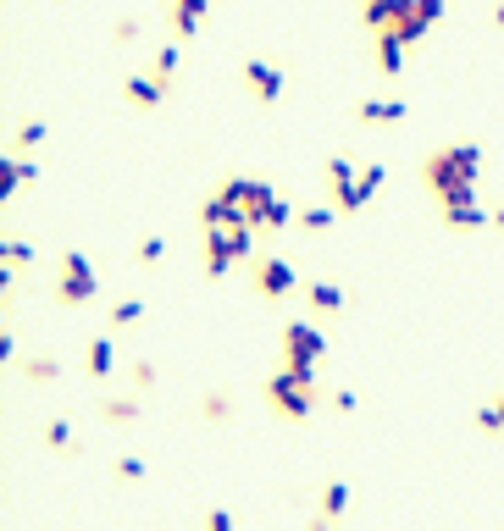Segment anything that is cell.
<instances>
[{
    "label": "cell",
    "instance_id": "10",
    "mask_svg": "<svg viewBox=\"0 0 504 531\" xmlns=\"http://www.w3.org/2000/svg\"><path fill=\"white\" fill-rule=\"evenodd\" d=\"M205 17H211V0H167V34L178 39V45H189V39L200 34Z\"/></svg>",
    "mask_w": 504,
    "mask_h": 531
},
{
    "label": "cell",
    "instance_id": "1",
    "mask_svg": "<svg viewBox=\"0 0 504 531\" xmlns=\"http://www.w3.org/2000/svg\"><path fill=\"white\" fill-rule=\"evenodd\" d=\"M482 177V150L477 144H444L421 161V183L432 200H455V194H477Z\"/></svg>",
    "mask_w": 504,
    "mask_h": 531
},
{
    "label": "cell",
    "instance_id": "32",
    "mask_svg": "<svg viewBox=\"0 0 504 531\" xmlns=\"http://www.w3.org/2000/svg\"><path fill=\"white\" fill-rule=\"evenodd\" d=\"M111 39H117V45H133V39H139V23H133V17H122V23L111 28Z\"/></svg>",
    "mask_w": 504,
    "mask_h": 531
},
{
    "label": "cell",
    "instance_id": "21",
    "mask_svg": "<svg viewBox=\"0 0 504 531\" xmlns=\"http://www.w3.org/2000/svg\"><path fill=\"white\" fill-rule=\"evenodd\" d=\"M23 377L34 382V388H56V382H61V360H56V354H28Z\"/></svg>",
    "mask_w": 504,
    "mask_h": 531
},
{
    "label": "cell",
    "instance_id": "19",
    "mask_svg": "<svg viewBox=\"0 0 504 531\" xmlns=\"http://www.w3.org/2000/svg\"><path fill=\"white\" fill-rule=\"evenodd\" d=\"M333 222H338V205H300V211H294V227L311 233V238L333 233Z\"/></svg>",
    "mask_w": 504,
    "mask_h": 531
},
{
    "label": "cell",
    "instance_id": "8",
    "mask_svg": "<svg viewBox=\"0 0 504 531\" xmlns=\"http://www.w3.org/2000/svg\"><path fill=\"white\" fill-rule=\"evenodd\" d=\"M244 89H250L261 106H277L283 89H288V72L277 67V61H266V56H250V61H244Z\"/></svg>",
    "mask_w": 504,
    "mask_h": 531
},
{
    "label": "cell",
    "instance_id": "25",
    "mask_svg": "<svg viewBox=\"0 0 504 531\" xmlns=\"http://www.w3.org/2000/svg\"><path fill=\"white\" fill-rule=\"evenodd\" d=\"M144 321V299H117L111 305V332H128V327H139Z\"/></svg>",
    "mask_w": 504,
    "mask_h": 531
},
{
    "label": "cell",
    "instance_id": "30",
    "mask_svg": "<svg viewBox=\"0 0 504 531\" xmlns=\"http://www.w3.org/2000/svg\"><path fill=\"white\" fill-rule=\"evenodd\" d=\"M327 410H333V415H355L360 410V393L355 388H333V393H327Z\"/></svg>",
    "mask_w": 504,
    "mask_h": 531
},
{
    "label": "cell",
    "instance_id": "23",
    "mask_svg": "<svg viewBox=\"0 0 504 531\" xmlns=\"http://www.w3.org/2000/svg\"><path fill=\"white\" fill-rule=\"evenodd\" d=\"M111 482H122V487L150 482V460H144V454H117V460H111Z\"/></svg>",
    "mask_w": 504,
    "mask_h": 531
},
{
    "label": "cell",
    "instance_id": "14",
    "mask_svg": "<svg viewBox=\"0 0 504 531\" xmlns=\"http://www.w3.org/2000/svg\"><path fill=\"white\" fill-rule=\"evenodd\" d=\"M39 443H45L56 460H78V454H84V449H78V426H72L67 415H50V421L39 426Z\"/></svg>",
    "mask_w": 504,
    "mask_h": 531
},
{
    "label": "cell",
    "instance_id": "22",
    "mask_svg": "<svg viewBox=\"0 0 504 531\" xmlns=\"http://www.w3.org/2000/svg\"><path fill=\"white\" fill-rule=\"evenodd\" d=\"M288 222H294V205H288L283 194H272V200H266V211L255 216V233H266V238H272V233H283Z\"/></svg>",
    "mask_w": 504,
    "mask_h": 531
},
{
    "label": "cell",
    "instance_id": "17",
    "mask_svg": "<svg viewBox=\"0 0 504 531\" xmlns=\"http://www.w3.org/2000/svg\"><path fill=\"white\" fill-rule=\"evenodd\" d=\"M200 421H211V426H233L239 421V404H233V393L228 388H211L200 399Z\"/></svg>",
    "mask_w": 504,
    "mask_h": 531
},
{
    "label": "cell",
    "instance_id": "27",
    "mask_svg": "<svg viewBox=\"0 0 504 531\" xmlns=\"http://www.w3.org/2000/svg\"><path fill=\"white\" fill-rule=\"evenodd\" d=\"M28 260H34V249H28L23 238H6V277H17Z\"/></svg>",
    "mask_w": 504,
    "mask_h": 531
},
{
    "label": "cell",
    "instance_id": "20",
    "mask_svg": "<svg viewBox=\"0 0 504 531\" xmlns=\"http://www.w3.org/2000/svg\"><path fill=\"white\" fill-rule=\"evenodd\" d=\"M150 72H156L167 89H178V72H183V45H178V39H167V45L150 56Z\"/></svg>",
    "mask_w": 504,
    "mask_h": 531
},
{
    "label": "cell",
    "instance_id": "12",
    "mask_svg": "<svg viewBox=\"0 0 504 531\" xmlns=\"http://www.w3.org/2000/svg\"><path fill=\"white\" fill-rule=\"evenodd\" d=\"M78 371H84L89 382H111V377H117V343H111V332H100V338L84 343V360H78Z\"/></svg>",
    "mask_w": 504,
    "mask_h": 531
},
{
    "label": "cell",
    "instance_id": "4",
    "mask_svg": "<svg viewBox=\"0 0 504 531\" xmlns=\"http://www.w3.org/2000/svg\"><path fill=\"white\" fill-rule=\"evenodd\" d=\"M50 299H56L61 310H84V305H95V299H100V272H95V260H89L84 249H61Z\"/></svg>",
    "mask_w": 504,
    "mask_h": 531
},
{
    "label": "cell",
    "instance_id": "7",
    "mask_svg": "<svg viewBox=\"0 0 504 531\" xmlns=\"http://www.w3.org/2000/svg\"><path fill=\"white\" fill-rule=\"evenodd\" d=\"M438 222H444L449 233H488L493 211L477 200V194H455V200H438Z\"/></svg>",
    "mask_w": 504,
    "mask_h": 531
},
{
    "label": "cell",
    "instance_id": "34",
    "mask_svg": "<svg viewBox=\"0 0 504 531\" xmlns=\"http://www.w3.org/2000/svg\"><path fill=\"white\" fill-rule=\"evenodd\" d=\"M493 233H504V205H493Z\"/></svg>",
    "mask_w": 504,
    "mask_h": 531
},
{
    "label": "cell",
    "instance_id": "11",
    "mask_svg": "<svg viewBox=\"0 0 504 531\" xmlns=\"http://www.w3.org/2000/svg\"><path fill=\"white\" fill-rule=\"evenodd\" d=\"M172 89L156 78V72H128L122 78V100H128L133 111H161V100H167Z\"/></svg>",
    "mask_w": 504,
    "mask_h": 531
},
{
    "label": "cell",
    "instance_id": "2",
    "mask_svg": "<svg viewBox=\"0 0 504 531\" xmlns=\"http://www.w3.org/2000/svg\"><path fill=\"white\" fill-rule=\"evenodd\" d=\"M261 399H266V410H272L283 426H300V421H311V415H316L322 388H316V377H294V371L277 366L272 377L261 382Z\"/></svg>",
    "mask_w": 504,
    "mask_h": 531
},
{
    "label": "cell",
    "instance_id": "18",
    "mask_svg": "<svg viewBox=\"0 0 504 531\" xmlns=\"http://www.w3.org/2000/svg\"><path fill=\"white\" fill-rule=\"evenodd\" d=\"M349 504H355V487H349V482H338V476H333V482H322V498H316V509H322L327 520H344Z\"/></svg>",
    "mask_w": 504,
    "mask_h": 531
},
{
    "label": "cell",
    "instance_id": "26",
    "mask_svg": "<svg viewBox=\"0 0 504 531\" xmlns=\"http://www.w3.org/2000/svg\"><path fill=\"white\" fill-rule=\"evenodd\" d=\"M477 432H488V437H504V415H499V399H488V404H477Z\"/></svg>",
    "mask_w": 504,
    "mask_h": 531
},
{
    "label": "cell",
    "instance_id": "33",
    "mask_svg": "<svg viewBox=\"0 0 504 531\" xmlns=\"http://www.w3.org/2000/svg\"><path fill=\"white\" fill-rule=\"evenodd\" d=\"M333 526H338V520H327V515H322V509H316V515H311V520H305V531H333Z\"/></svg>",
    "mask_w": 504,
    "mask_h": 531
},
{
    "label": "cell",
    "instance_id": "29",
    "mask_svg": "<svg viewBox=\"0 0 504 531\" xmlns=\"http://www.w3.org/2000/svg\"><path fill=\"white\" fill-rule=\"evenodd\" d=\"M200 531H239V520H233V509L211 504V509H205V520H200Z\"/></svg>",
    "mask_w": 504,
    "mask_h": 531
},
{
    "label": "cell",
    "instance_id": "9",
    "mask_svg": "<svg viewBox=\"0 0 504 531\" xmlns=\"http://www.w3.org/2000/svg\"><path fill=\"white\" fill-rule=\"evenodd\" d=\"M300 299H305V316H344L349 310L344 283H333V277H311V283L300 288Z\"/></svg>",
    "mask_w": 504,
    "mask_h": 531
},
{
    "label": "cell",
    "instance_id": "35",
    "mask_svg": "<svg viewBox=\"0 0 504 531\" xmlns=\"http://www.w3.org/2000/svg\"><path fill=\"white\" fill-rule=\"evenodd\" d=\"M493 23H499V28H504V0H493Z\"/></svg>",
    "mask_w": 504,
    "mask_h": 531
},
{
    "label": "cell",
    "instance_id": "16",
    "mask_svg": "<svg viewBox=\"0 0 504 531\" xmlns=\"http://www.w3.org/2000/svg\"><path fill=\"white\" fill-rule=\"evenodd\" d=\"M372 50H377V72H383V78H399V72H405V39L394 34V28H377L372 34Z\"/></svg>",
    "mask_w": 504,
    "mask_h": 531
},
{
    "label": "cell",
    "instance_id": "13",
    "mask_svg": "<svg viewBox=\"0 0 504 531\" xmlns=\"http://www.w3.org/2000/svg\"><path fill=\"white\" fill-rule=\"evenodd\" d=\"M95 415H100V421H106V426H139L144 421V393H106V399H100L95 404Z\"/></svg>",
    "mask_w": 504,
    "mask_h": 531
},
{
    "label": "cell",
    "instance_id": "36",
    "mask_svg": "<svg viewBox=\"0 0 504 531\" xmlns=\"http://www.w3.org/2000/svg\"><path fill=\"white\" fill-rule=\"evenodd\" d=\"M493 399H499V415H504V393H493Z\"/></svg>",
    "mask_w": 504,
    "mask_h": 531
},
{
    "label": "cell",
    "instance_id": "15",
    "mask_svg": "<svg viewBox=\"0 0 504 531\" xmlns=\"http://www.w3.org/2000/svg\"><path fill=\"white\" fill-rule=\"evenodd\" d=\"M410 106L405 100H355V122L360 128H394V122H405Z\"/></svg>",
    "mask_w": 504,
    "mask_h": 531
},
{
    "label": "cell",
    "instance_id": "24",
    "mask_svg": "<svg viewBox=\"0 0 504 531\" xmlns=\"http://www.w3.org/2000/svg\"><path fill=\"white\" fill-rule=\"evenodd\" d=\"M161 260H167V238H161V233L139 238V249H133V266H139V272H150V266H161Z\"/></svg>",
    "mask_w": 504,
    "mask_h": 531
},
{
    "label": "cell",
    "instance_id": "6",
    "mask_svg": "<svg viewBox=\"0 0 504 531\" xmlns=\"http://www.w3.org/2000/svg\"><path fill=\"white\" fill-rule=\"evenodd\" d=\"M322 189H327V205H338L344 216H355V189H360V166L349 155H327L322 161Z\"/></svg>",
    "mask_w": 504,
    "mask_h": 531
},
{
    "label": "cell",
    "instance_id": "5",
    "mask_svg": "<svg viewBox=\"0 0 504 531\" xmlns=\"http://www.w3.org/2000/svg\"><path fill=\"white\" fill-rule=\"evenodd\" d=\"M250 288H255L261 305H283V299L300 288V272H294L288 260H277V255H255L250 260Z\"/></svg>",
    "mask_w": 504,
    "mask_h": 531
},
{
    "label": "cell",
    "instance_id": "3",
    "mask_svg": "<svg viewBox=\"0 0 504 531\" xmlns=\"http://www.w3.org/2000/svg\"><path fill=\"white\" fill-rule=\"evenodd\" d=\"M277 360H283V371H294V377H316L322 360H327V332L316 327L311 316L283 321V332H277Z\"/></svg>",
    "mask_w": 504,
    "mask_h": 531
},
{
    "label": "cell",
    "instance_id": "28",
    "mask_svg": "<svg viewBox=\"0 0 504 531\" xmlns=\"http://www.w3.org/2000/svg\"><path fill=\"white\" fill-rule=\"evenodd\" d=\"M128 388L133 393H150V388H156V366H150V360H133V366H128Z\"/></svg>",
    "mask_w": 504,
    "mask_h": 531
},
{
    "label": "cell",
    "instance_id": "31",
    "mask_svg": "<svg viewBox=\"0 0 504 531\" xmlns=\"http://www.w3.org/2000/svg\"><path fill=\"white\" fill-rule=\"evenodd\" d=\"M39 139H45V122H23V128H17V150H34Z\"/></svg>",
    "mask_w": 504,
    "mask_h": 531
}]
</instances>
